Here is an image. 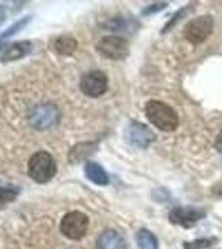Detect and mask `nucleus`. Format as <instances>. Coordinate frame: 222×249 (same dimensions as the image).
<instances>
[{
    "label": "nucleus",
    "mask_w": 222,
    "mask_h": 249,
    "mask_svg": "<svg viewBox=\"0 0 222 249\" xmlns=\"http://www.w3.org/2000/svg\"><path fill=\"white\" fill-rule=\"evenodd\" d=\"M18 196V191L14 188H0V210L5 208V204H9L14 201Z\"/></svg>",
    "instance_id": "16"
},
{
    "label": "nucleus",
    "mask_w": 222,
    "mask_h": 249,
    "mask_svg": "<svg viewBox=\"0 0 222 249\" xmlns=\"http://www.w3.org/2000/svg\"><path fill=\"white\" fill-rule=\"evenodd\" d=\"M88 230V216L83 214L80 211H73L68 213L65 218L62 219V224H60V231L70 239H82L85 234H86Z\"/></svg>",
    "instance_id": "4"
},
{
    "label": "nucleus",
    "mask_w": 222,
    "mask_h": 249,
    "mask_svg": "<svg viewBox=\"0 0 222 249\" xmlns=\"http://www.w3.org/2000/svg\"><path fill=\"white\" fill-rule=\"evenodd\" d=\"M216 148H217L219 151H222V131L216 136Z\"/></svg>",
    "instance_id": "21"
},
{
    "label": "nucleus",
    "mask_w": 222,
    "mask_h": 249,
    "mask_svg": "<svg viewBox=\"0 0 222 249\" xmlns=\"http://www.w3.org/2000/svg\"><path fill=\"white\" fill-rule=\"evenodd\" d=\"M214 30V18L211 15H201L188 23L184 27V37L192 45L203 43Z\"/></svg>",
    "instance_id": "3"
},
{
    "label": "nucleus",
    "mask_w": 222,
    "mask_h": 249,
    "mask_svg": "<svg viewBox=\"0 0 222 249\" xmlns=\"http://www.w3.org/2000/svg\"><path fill=\"white\" fill-rule=\"evenodd\" d=\"M5 17H7V12H5V9H3L2 5H0V25L5 22Z\"/></svg>",
    "instance_id": "22"
},
{
    "label": "nucleus",
    "mask_w": 222,
    "mask_h": 249,
    "mask_svg": "<svg viewBox=\"0 0 222 249\" xmlns=\"http://www.w3.org/2000/svg\"><path fill=\"white\" fill-rule=\"evenodd\" d=\"M32 45L28 42H17V43H12V45H7L5 50L2 52L0 55V60L2 62H14V60H18L30 52Z\"/></svg>",
    "instance_id": "11"
},
{
    "label": "nucleus",
    "mask_w": 222,
    "mask_h": 249,
    "mask_svg": "<svg viewBox=\"0 0 222 249\" xmlns=\"http://www.w3.org/2000/svg\"><path fill=\"white\" fill-rule=\"evenodd\" d=\"M164 7H166V3H154V5H149V9H146L143 12L144 15H149L153 14V12H157V10H163Z\"/></svg>",
    "instance_id": "20"
},
{
    "label": "nucleus",
    "mask_w": 222,
    "mask_h": 249,
    "mask_svg": "<svg viewBox=\"0 0 222 249\" xmlns=\"http://www.w3.org/2000/svg\"><path fill=\"white\" fill-rule=\"evenodd\" d=\"M96 246H98V249H126L128 244L118 231L106 230L98 236Z\"/></svg>",
    "instance_id": "10"
},
{
    "label": "nucleus",
    "mask_w": 222,
    "mask_h": 249,
    "mask_svg": "<svg viewBox=\"0 0 222 249\" xmlns=\"http://www.w3.org/2000/svg\"><path fill=\"white\" fill-rule=\"evenodd\" d=\"M96 50L103 55V57L110 60H123L128 57L130 53V47L128 42L123 37H116V35H110V37H104L98 42Z\"/></svg>",
    "instance_id": "5"
},
{
    "label": "nucleus",
    "mask_w": 222,
    "mask_h": 249,
    "mask_svg": "<svg viewBox=\"0 0 222 249\" xmlns=\"http://www.w3.org/2000/svg\"><path fill=\"white\" fill-rule=\"evenodd\" d=\"M126 138L133 146L138 148H148L149 144L154 140V133L143 123L133 122L130 123V126L126 128Z\"/></svg>",
    "instance_id": "9"
},
{
    "label": "nucleus",
    "mask_w": 222,
    "mask_h": 249,
    "mask_svg": "<svg viewBox=\"0 0 222 249\" xmlns=\"http://www.w3.org/2000/svg\"><path fill=\"white\" fill-rule=\"evenodd\" d=\"M80 88L85 95L88 96H102L108 88V78L103 71L100 70H93V71H88L85 73L82 80H80Z\"/></svg>",
    "instance_id": "6"
},
{
    "label": "nucleus",
    "mask_w": 222,
    "mask_h": 249,
    "mask_svg": "<svg viewBox=\"0 0 222 249\" xmlns=\"http://www.w3.org/2000/svg\"><path fill=\"white\" fill-rule=\"evenodd\" d=\"M212 243H214V239H196V241H191V243H184V249H203Z\"/></svg>",
    "instance_id": "18"
},
{
    "label": "nucleus",
    "mask_w": 222,
    "mask_h": 249,
    "mask_svg": "<svg viewBox=\"0 0 222 249\" xmlns=\"http://www.w3.org/2000/svg\"><path fill=\"white\" fill-rule=\"evenodd\" d=\"M85 173H86L88 179H91L93 183H96V184H108L106 171H104L98 163H86V164H85Z\"/></svg>",
    "instance_id": "12"
},
{
    "label": "nucleus",
    "mask_w": 222,
    "mask_h": 249,
    "mask_svg": "<svg viewBox=\"0 0 222 249\" xmlns=\"http://www.w3.org/2000/svg\"><path fill=\"white\" fill-rule=\"evenodd\" d=\"M30 122L38 130H50L60 122V111L53 105H40L32 111Z\"/></svg>",
    "instance_id": "7"
},
{
    "label": "nucleus",
    "mask_w": 222,
    "mask_h": 249,
    "mask_svg": "<svg viewBox=\"0 0 222 249\" xmlns=\"http://www.w3.org/2000/svg\"><path fill=\"white\" fill-rule=\"evenodd\" d=\"M144 111H146L149 122L161 131H174L179 124V116H177L176 110L163 102L151 100L146 103Z\"/></svg>",
    "instance_id": "1"
},
{
    "label": "nucleus",
    "mask_w": 222,
    "mask_h": 249,
    "mask_svg": "<svg viewBox=\"0 0 222 249\" xmlns=\"http://www.w3.org/2000/svg\"><path fill=\"white\" fill-rule=\"evenodd\" d=\"M189 7H191V5H189ZM189 7H186V9H183V10H179V12H177V14L174 15V17L171 18V22H169L168 25H166V27H164V29H163V32H166V30H169V29H172V27H174L176 23L179 22V18H183L184 15L188 14V12H189Z\"/></svg>",
    "instance_id": "19"
},
{
    "label": "nucleus",
    "mask_w": 222,
    "mask_h": 249,
    "mask_svg": "<svg viewBox=\"0 0 222 249\" xmlns=\"http://www.w3.org/2000/svg\"><path fill=\"white\" fill-rule=\"evenodd\" d=\"M51 47H53V50L58 52L60 55H71L76 50L78 43H76V40L73 37H68V35H65V37H60V38L53 40Z\"/></svg>",
    "instance_id": "13"
},
{
    "label": "nucleus",
    "mask_w": 222,
    "mask_h": 249,
    "mask_svg": "<svg viewBox=\"0 0 222 249\" xmlns=\"http://www.w3.org/2000/svg\"><path fill=\"white\" fill-rule=\"evenodd\" d=\"M98 148V144L96 143H82V144H76L73 150L70 151V161H80V160L86 158V156H90L93 151Z\"/></svg>",
    "instance_id": "15"
},
{
    "label": "nucleus",
    "mask_w": 222,
    "mask_h": 249,
    "mask_svg": "<svg viewBox=\"0 0 222 249\" xmlns=\"http://www.w3.org/2000/svg\"><path fill=\"white\" fill-rule=\"evenodd\" d=\"M56 173V164L47 151H38L28 161V176L37 183L50 181Z\"/></svg>",
    "instance_id": "2"
},
{
    "label": "nucleus",
    "mask_w": 222,
    "mask_h": 249,
    "mask_svg": "<svg viewBox=\"0 0 222 249\" xmlns=\"http://www.w3.org/2000/svg\"><path fill=\"white\" fill-rule=\"evenodd\" d=\"M136 243L139 249H157L156 236L148 230H139L136 232Z\"/></svg>",
    "instance_id": "14"
},
{
    "label": "nucleus",
    "mask_w": 222,
    "mask_h": 249,
    "mask_svg": "<svg viewBox=\"0 0 222 249\" xmlns=\"http://www.w3.org/2000/svg\"><path fill=\"white\" fill-rule=\"evenodd\" d=\"M28 20H30V17H25V18H22V20H18V22H15L14 25L10 27V29H7L5 32H3L2 35H0V42L2 40H7V38H10L12 35H15V34H18L20 30L23 29V27L28 23Z\"/></svg>",
    "instance_id": "17"
},
{
    "label": "nucleus",
    "mask_w": 222,
    "mask_h": 249,
    "mask_svg": "<svg viewBox=\"0 0 222 249\" xmlns=\"http://www.w3.org/2000/svg\"><path fill=\"white\" fill-rule=\"evenodd\" d=\"M205 216L204 210H199V208H192V206H181V208H174L171 213H169V219L174 224H181L184 228H191L194 226L199 219H203Z\"/></svg>",
    "instance_id": "8"
}]
</instances>
